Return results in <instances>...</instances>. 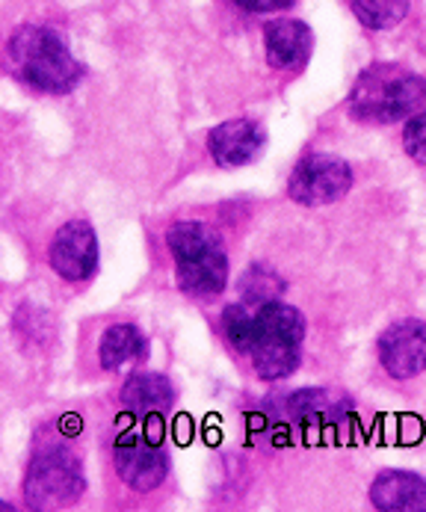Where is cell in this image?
I'll return each instance as SVG.
<instances>
[{"instance_id":"cell-1","label":"cell","mask_w":426,"mask_h":512,"mask_svg":"<svg viewBox=\"0 0 426 512\" xmlns=\"http://www.w3.org/2000/svg\"><path fill=\"white\" fill-rule=\"evenodd\" d=\"M350 113L358 122L391 125L426 113V77L406 72L394 63L370 66L355 80Z\"/></svg>"},{"instance_id":"cell-2","label":"cell","mask_w":426,"mask_h":512,"mask_svg":"<svg viewBox=\"0 0 426 512\" xmlns=\"http://www.w3.org/2000/svg\"><path fill=\"white\" fill-rule=\"evenodd\" d=\"M305 320L293 305L267 302L249 320V335L243 353H249L252 367L261 379H284L302 359Z\"/></svg>"},{"instance_id":"cell-3","label":"cell","mask_w":426,"mask_h":512,"mask_svg":"<svg viewBox=\"0 0 426 512\" xmlns=\"http://www.w3.org/2000/svg\"><path fill=\"white\" fill-rule=\"evenodd\" d=\"M9 60L24 83L42 92H71L83 77V66L71 57L66 42L39 24H24L12 33Z\"/></svg>"},{"instance_id":"cell-4","label":"cell","mask_w":426,"mask_h":512,"mask_svg":"<svg viewBox=\"0 0 426 512\" xmlns=\"http://www.w3.org/2000/svg\"><path fill=\"white\" fill-rule=\"evenodd\" d=\"M166 243L175 258L178 285L193 296H216L228 285V258L219 234L202 222H178Z\"/></svg>"},{"instance_id":"cell-5","label":"cell","mask_w":426,"mask_h":512,"mask_svg":"<svg viewBox=\"0 0 426 512\" xmlns=\"http://www.w3.org/2000/svg\"><path fill=\"white\" fill-rule=\"evenodd\" d=\"M83 468L63 447H48L33 456L24 480V498L33 510H60L83 495Z\"/></svg>"},{"instance_id":"cell-6","label":"cell","mask_w":426,"mask_h":512,"mask_svg":"<svg viewBox=\"0 0 426 512\" xmlns=\"http://www.w3.org/2000/svg\"><path fill=\"white\" fill-rule=\"evenodd\" d=\"M353 187V169L347 160L335 154H311L296 163L290 181H287V196L296 205L305 208H320L341 202Z\"/></svg>"},{"instance_id":"cell-7","label":"cell","mask_w":426,"mask_h":512,"mask_svg":"<svg viewBox=\"0 0 426 512\" xmlns=\"http://www.w3.org/2000/svg\"><path fill=\"white\" fill-rule=\"evenodd\" d=\"M379 362L394 379H412L426 370V323L400 320L379 335Z\"/></svg>"},{"instance_id":"cell-8","label":"cell","mask_w":426,"mask_h":512,"mask_svg":"<svg viewBox=\"0 0 426 512\" xmlns=\"http://www.w3.org/2000/svg\"><path fill=\"white\" fill-rule=\"evenodd\" d=\"M51 267L69 282H83L98 270V237L89 222L71 220L54 234Z\"/></svg>"},{"instance_id":"cell-9","label":"cell","mask_w":426,"mask_h":512,"mask_svg":"<svg viewBox=\"0 0 426 512\" xmlns=\"http://www.w3.org/2000/svg\"><path fill=\"white\" fill-rule=\"evenodd\" d=\"M116 468L119 477L134 489V492H151L157 489L166 474H169V459L166 453L157 447L154 439H140V436H128L116 444Z\"/></svg>"},{"instance_id":"cell-10","label":"cell","mask_w":426,"mask_h":512,"mask_svg":"<svg viewBox=\"0 0 426 512\" xmlns=\"http://www.w3.org/2000/svg\"><path fill=\"white\" fill-rule=\"evenodd\" d=\"M267 146V134L252 119H228L216 125L208 137L211 157L222 169H237L246 163H255Z\"/></svg>"},{"instance_id":"cell-11","label":"cell","mask_w":426,"mask_h":512,"mask_svg":"<svg viewBox=\"0 0 426 512\" xmlns=\"http://www.w3.org/2000/svg\"><path fill=\"white\" fill-rule=\"evenodd\" d=\"M264 45H267V60L273 69L282 72H296L308 63L311 57V27L296 21V18H282V21H270L264 27Z\"/></svg>"},{"instance_id":"cell-12","label":"cell","mask_w":426,"mask_h":512,"mask_svg":"<svg viewBox=\"0 0 426 512\" xmlns=\"http://www.w3.org/2000/svg\"><path fill=\"white\" fill-rule=\"evenodd\" d=\"M370 501L385 512H424L426 480L412 471H382L370 486Z\"/></svg>"},{"instance_id":"cell-13","label":"cell","mask_w":426,"mask_h":512,"mask_svg":"<svg viewBox=\"0 0 426 512\" xmlns=\"http://www.w3.org/2000/svg\"><path fill=\"white\" fill-rule=\"evenodd\" d=\"M122 403L145 418H154V415H163L172 409L175 403V391L169 385L166 376L160 373H137L125 382L122 388Z\"/></svg>"},{"instance_id":"cell-14","label":"cell","mask_w":426,"mask_h":512,"mask_svg":"<svg viewBox=\"0 0 426 512\" xmlns=\"http://www.w3.org/2000/svg\"><path fill=\"white\" fill-rule=\"evenodd\" d=\"M148 344H145V335H142L137 326L131 323H119V326H110L101 338V347H98V359L104 370H119L128 362H137L145 356Z\"/></svg>"},{"instance_id":"cell-15","label":"cell","mask_w":426,"mask_h":512,"mask_svg":"<svg viewBox=\"0 0 426 512\" xmlns=\"http://www.w3.org/2000/svg\"><path fill=\"white\" fill-rule=\"evenodd\" d=\"M353 12L370 30H391L409 15V0H353Z\"/></svg>"},{"instance_id":"cell-16","label":"cell","mask_w":426,"mask_h":512,"mask_svg":"<svg viewBox=\"0 0 426 512\" xmlns=\"http://www.w3.org/2000/svg\"><path fill=\"white\" fill-rule=\"evenodd\" d=\"M403 148L409 157H415L418 163H426V113L415 116L403 125Z\"/></svg>"},{"instance_id":"cell-17","label":"cell","mask_w":426,"mask_h":512,"mask_svg":"<svg viewBox=\"0 0 426 512\" xmlns=\"http://www.w3.org/2000/svg\"><path fill=\"white\" fill-rule=\"evenodd\" d=\"M234 3L246 12H279L293 6V0H234Z\"/></svg>"}]
</instances>
